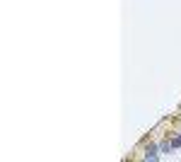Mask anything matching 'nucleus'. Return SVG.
Masks as SVG:
<instances>
[{
  "label": "nucleus",
  "mask_w": 181,
  "mask_h": 162,
  "mask_svg": "<svg viewBox=\"0 0 181 162\" xmlns=\"http://www.w3.org/2000/svg\"><path fill=\"white\" fill-rule=\"evenodd\" d=\"M181 145V135H174V140H171V147H179Z\"/></svg>",
  "instance_id": "f257e3e1"
}]
</instances>
